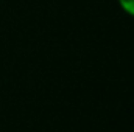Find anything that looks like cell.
Wrapping results in <instances>:
<instances>
[{
	"instance_id": "1",
	"label": "cell",
	"mask_w": 134,
	"mask_h": 132,
	"mask_svg": "<svg viewBox=\"0 0 134 132\" xmlns=\"http://www.w3.org/2000/svg\"><path fill=\"white\" fill-rule=\"evenodd\" d=\"M119 2H120L122 8H123L128 14L134 16V0H119Z\"/></svg>"
}]
</instances>
